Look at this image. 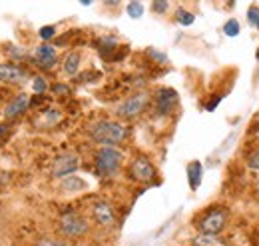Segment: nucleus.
<instances>
[{
  "instance_id": "nucleus-1",
  "label": "nucleus",
  "mask_w": 259,
  "mask_h": 246,
  "mask_svg": "<svg viewBox=\"0 0 259 246\" xmlns=\"http://www.w3.org/2000/svg\"><path fill=\"white\" fill-rule=\"evenodd\" d=\"M90 136H92L94 142H98V144H102V146H116V144H120V142L126 140L128 130H126V126L120 124V122L102 120V122H98V124L92 126Z\"/></svg>"
},
{
  "instance_id": "nucleus-2",
  "label": "nucleus",
  "mask_w": 259,
  "mask_h": 246,
  "mask_svg": "<svg viewBox=\"0 0 259 246\" xmlns=\"http://www.w3.org/2000/svg\"><path fill=\"white\" fill-rule=\"evenodd\" d=\"M122 160H124V154L118 148H114V146H102L96 152V160H94L98 176H102V178L114 176L118 172Z\"/></svg>"
},
{
  "instance_id": "nucleus-3",
  "label": "nucleus",
  "mask_w": 259,
  "mask_h": 246,
  "mask_svg": "<svg viewBox=\"0 0 259 246\" xmlns=\"http://www.w3.org/2000/svg\"><path fill=\"white\" fill-rule=\"evenodd\" d=\"M60 232L68 238H80L88 232V222L82 214L74 212V210H68L60 216Z\"/></svg>"
},
{
  "instance_id": "nucleus-4",
  "label": "nucleus",
  "mask_w": 259,
  "mask_h": 246,
  "mask_svg": "<svg viewBox=\"0 0 259 246\" xmlns=\"http://www.w3.org/2000/svg\"><path fill=\"white\" fill-rule=\"evenodd\" d=\"M150 104V94L148 92H136L134 96L126 98L122 104H118L116 108V114L124 120H132L136 116H140Z\"/></svg>"
},
{
  "instance_id": "nucleus-5",
  "label": "nucleus",
  "mask_w": 259,
  "mask_h": 246,
  "mask_svg": "<svg viewBox=\"0 0 259 246\" xmlns=\"http://www.w3.org/2000/svg\"><path fill=\"white\" fill-rule=\"evenodd\" d=\"M226 224H228V212L224 208H212L200 218L198 228L204 234H220L226 228Z\"/></svg>"
},
{
  "instance_id": "nucleus-6",
  "label": "nucleus",
  "mask_w": 259,
  "mask_h": 246,
  "mask_svg": "<svg viewBox=\"0 0 259 246\" xmlns=\"http://www.w3.org/2000/svg\"><path fill=\"white\" fill-rule=\"evenodd\" d=\"M80 168V158L78 154H62L54 160L52 164V176L54 178H68L72 176V172H76Z\"/></svg>"
},
{
  "instance_id": "nucleus-7",
  "label": "nucleus",
  "mask_w": 259,
  "mask_h": 246,
  "mask_svg": "<svg viewBox=\"0 0 259 246\" xmlns=\"http://www.w3.org/2000/svg\"><path fill=\"white\" fill-rule=\"evenodd\" d=\"M130 178L136 182H152L156 178V168L146 156H138L130 164Z\"/></svg>"
},
{
  "instance_id": "nucleus-8",
  "label": "nucleus",
  "mask_w": 259,
  "mask_h": 246,
  "mask_svg": "<svg viewBox=\"0 0 259 246\" xmlns=\"http://www.w3.org/2000/svg\"><path fill=\"white\" fill-rule=\"evenodd\" d=\"M178 104V94L176 90L172 88H160L158 94H156V112L160 116H166L170 114Z\"/></svg>"
},
{
  "instance_id": "nucleus-9",
  "label": "nucleus",
  "mask_w": 259,
  "mask_h": 246,
  "mask_svg": "<svg viewBox=\"0 0 259 246\" xmlns=\"http://www.w3.org/2000/svg\"><path fill=\"white\" fill-rule=\"evenodd\" d=\"M92 216H94L96 224H98V226H104V228H110V226H114V222H116V212H114V208H112L108 202H104V200H100V202H96V204L92 206Z\"/></svg>"
},
{
  "instance_id": "nucleus-10",
  "label": "nucleus",
  "mask_w": 259,
  "mask_h": 246,
  "mask_svg": "<svg viewBox=\"0 0 259 246\" xmlns=\"http://www.w3.org/2000/svg\"><path fill=\"white\" fill-rule=\"evenodd\" d=\"M28 78V72L18 66V64H0V82H6V84H20Z\"/></svg>"
},
{
  "instance_id": "nucleus-11",
  "label": "nucleus",
  "mask_w": 259,
  "mask_h": 246,
  "mask_svg": "<svg viewBox=\"0 0 259 246\" xmlns=\"http://www.w3.org/2000/svg\"><path fill=\"white\" fill-rule=\"evenodd\" d=\"M34 60H36V64L42 66V68H52V66L56 64V60H58L56 48L50 46V44H40V46L36 48V52H34Z\"/></svg>"
},
{
  "instance_id": "nucleus-12",
  "label": "nucleus",
  "mask_w": 259,
  "mask_h": 246,
  "mask_svg": "<svg viewBox=\"0 0 259 246\" xmlns=\"http://www.w3.org/2000/svg\"><path fill=\"white\" fill-rule=\"evenodd\" d=\"M28 106H30V96H28L26 92H22V94L14 96V98L6 104V108H4V116L12 120V118H16L18 114H22L24 110H28Z\"/></svg>"
},
{
  "instance_id": "nucleus-13",
  "label": "nucleus",
  "mask_w": 259,
  "mask_h": 246,
  "mask_svg": "<svg viewBox=\"0 0 259 246\" xmlns=\"http://www.w3.org/2000/svg\"><path fill=\"white\" fill-rule=\"evenodd\" d=\"M202 176H204V166L202 162L194 160L188 164V180H190V188L192 190H198V186L202 184Z\"/></svg>"
},
{
  "instance_id": "nucleus-14",
  "label": "nucleus",
  "mask_w": 259,
  "mask_h": 246,
  "mask_svg": "<svg viewBox=\"0 0 259 246\" xmlns=\"http://www.w3.org/2000/svg\"><path fill=\"white\" fill-rule=\"evenodd\" d=\"M194 246H228L224 238H220V234H204L200 232L194 238Z\"/></svg>"
},
{
  "instance_id": "nucleus-15",
  "label": "nucleus",
  "mask_w": 259,
  "mask_h": 246,
  "mask_svg": "<svg viewBox=\"0 0 259 246\" xmlns=\"http://www.w3.org/2000/svg\"><path fill=\"white\" fill-rule=\"evenodd\" d=\"M62 68H64V72H66V74L74 76V74L78 72V68H80V54H78V52H70V54H66Z\"/></svg>"
},
{
  "instance_id": "nucleus-16",
  "label": "nucleus",
  "mask_w": 259,
  "mask_h": 246,
  "mask_svg": "<svg viewBox=\"0 0 259 246\" xmlns=\"http://www.w3.org/2000/svg\"><path fill=\"white\" fill-rule=\"evenodd\" d=\"M62 188L66 192H78V190H84L86 188V182L78 176H68L64 182H62Z\"/></svg>"
},
{
  "instance_id": "nucleus-17",
  "label": "nucleus",
  "mask_w": 259,
  "mask_h": 246,
  "mask_svg": "<svg viewBox=\"0 0 259 246\" xmlns=\"http://www.w3.org/2000/svg\"><path fill=\"white\" fill-rule=\"evenodd\" d=\"M176 20H178L182 26H190V24H194L196 16H194L190 10H184V8H180V10L176 12Z\"/></svg>"
},
{
  "instance_id": "nucleus-18",
  "label": "nucleus",
  "mask_w": 259,
  "mask_h": 246,
  "mask_svg": "<svg viewBox=\"0 0 259 246\" xmlns=\"http://www.w3.org/2000/svg\"><path fill=\"white\" fill-rule=\"evenodd\" d=\"M224 32H226V36H238L240 34V22L236 20V18H230L226 24H224Z\"/></svg>"
},
{
  "instance_id": "nucleus-19",
  "label": "nucleus",
  "mask_w": 259,
  "mask_h": 246,
  "mask_svg": "<svg viewBox=\"0 0 259 246\" xmlns=\"http://www.w3.org/2000/svg\"><path fill=\"white\" fill-rule=\"evenodd\" d=\"M128 14L132 18H140V16L144 14V4H142V2H130Z\"/></svg>"
},
{
  "instance_id": "nucleus-20",
  "label": "nucleus",
  "mask_w": 259,
  "mask_h": 246,
  "mask_svg": "<svg viewBox=\"0 0 259 246\" xmlns=\"http://www.w3.org/2000/svg\"><path fill=\"white\" fill-rule=\"evenodd\" d=\"M248 20H250L252 26L259 28V6H252V8L248 10Z\"/></svg>"
},
{
  "instance_id": "nucleus-21",
  "label": "nucleus",
  "mask_w": 259,
  "mask_h": 246,
  "mask_svg": "<svg viewBox=\"0 0 259 246\" xmlns=\"http://www.w3.org/2000/svg\"><path fill=\"white\" fill-rule=\"evenodd\" d=\"M60 118H62V116H60V112L52 108V110H48V112H46V120H44V124H46V126H54Z\"/></svg>"
},
{
  "instance_id": "nucleus-22",
  "label": "nucleus",
  "mask_w": 259,
  "mask_h": 246,
  "mask_svg": "<svg viewBox=\"0 0 259 246\" xmlns=\"http://www.w3.org/2000/svg\"><path fill=\"white\" fill-rule=\"evenodd\" d=\"M248 164H250V168L259 170V146L256 148V150H252V152H250V156H248Z\"/></svg>"
},
{
  "instance_id": "nucleus-23",
  "label": "nucleus",
  "mask_w": 259,
  "mask_h": 246,
  "mask_svg": "<svg viewBox=\"0 0 259 246\" xmlns=\"http://www.w3.org/2000/svg\"><path fill=\"white\" fill-rule=\"evenodd\" d=\"M38 34H40V38H42V40H50V38H54V36H56V28H54V26H42Z\"/></svg>"
},
{
  "instance_id": "nucleus-24",
  "label": "nucleus",
  "mask_w": 259,
  "mask_h": 246,
  "mask_svg": "<svg viewBox=\"0 0 259 246\" xmlns=\"http://www.w3.org/2000/svg\"><path fill=\"white\" fill-rule=\"evenodd\" d=\"M32 86H34V90H36L38 94H44V92H46V88H48L46 80H44V78H40V76H38V78H34V84H32Z\"/></svg>"
},
{
  "instance_id": "nucleus-25",
  "label": "nucleus",
  "mask_w": 259,
  "mask_h": 246,
  "mask_svg": "<svg viewBox=\"0 0 259 246\" xmlns=\"http://www.w3.org/2000/svg\"><path fill=\"white\" fill-rule=\"evenodd\" d=\"M152 8H154V12L164 14V12L170 8V2H154V4H152Z\"/></svg>"
},
{
  "instance_id": "nucleus-26",
  "label": "nucleus",
  "mask_w": 259,
  "mask_h": 246,
  "mask_svg": "<svg viewBox=\"0 0 259 246\" xmlns=\"http://www.w3.org/2000/svg\"><path fill=\"white\" fill-rule=\"evenodd\" d=\"M52 92L54 94H70V88L66 84H54L52 86Z\"/></svg>"
},
{
  "instance_id": "nucleus-27",
  "label": "nucleus",
  "mask_w": 259,
  "mask_h": 246,
  "mask_svg": "<svg viewBox=\"0 0 259 246\" xmlns=\"http://www.w3.org/2000/svg\"><path fill=\"white\" fill-rule=\"evenodd\" d=\"M36 246H66L64 242H60V240H52V238H42L40 242Z\"/></svg>"
},
{
  "instance_id": "nucleus-28",
  "label": "nucleus",
  "mask_w": 259,
  "mask_h": 246,
  "mask_svg": "<svg viewBox=\"0 0 259 246\" xmlns=\"http://www.w3.org/2000/svg\"><path fill=\"white\" fill-rule=\"evenodd\" d=\"M8 128H10L8 124H2V126H0V140H2V136H4L6 132H8Z\"/></svg>"
},
{
  "instance_id": "nucleus-29",
  "label": "nucleus",
  "mask_w": 259,
  "mask_h": 246,
  "mask_svg": "<svg viewBox=\"0 0 259 246\" xmlns=\"http://www.w3.org/2000/svg\"><path fill=\"white\" fill-rule=\"evenodd\" d=\"M0 186H2V180H0Z\"/></svg>"
}]
</instances>
